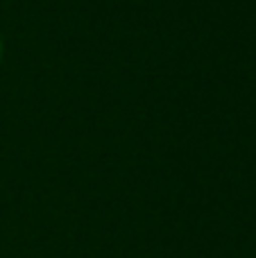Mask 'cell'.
Here are the masks:
<instances>
[{"label":"cell","instance_id":"1","mask_svg":"<svg viewBox=\"0 0 256 258\" xmlns=\"http://www.w3.org/2000/svg\"><path fill=\"white\" fill-rule=\"evenodd\" d=\"M0 50H3V45H0Z\"/></svg>","mask_w":256,"mask_h":258}]
</instances>
